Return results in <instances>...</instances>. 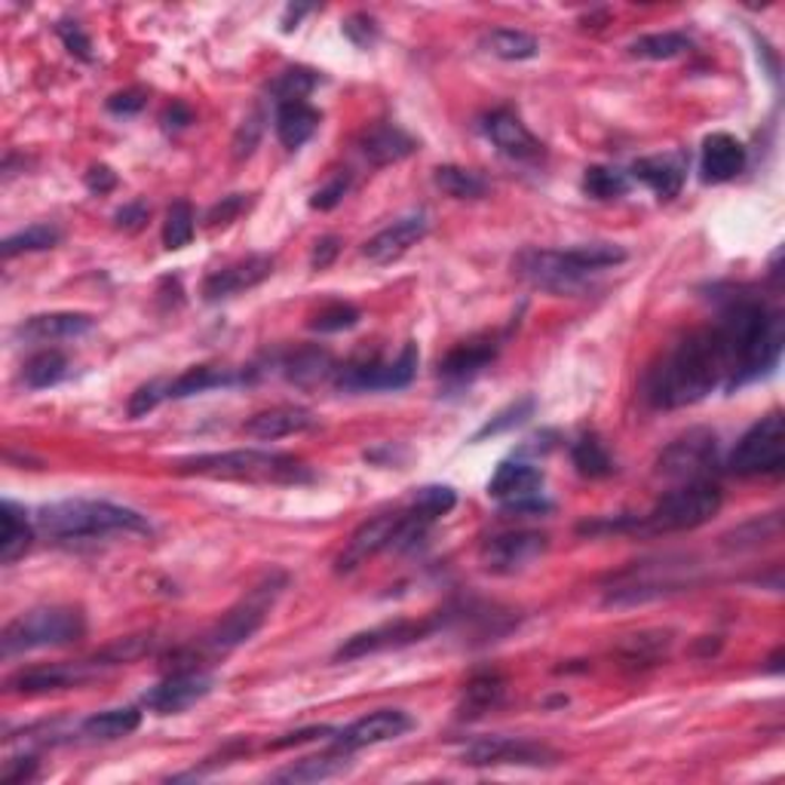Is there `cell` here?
Masks as SVG:
<instances>
[{"instance_id":"obj_3","label":"cell","mask_w":785,"mask_h":785,"mask_svg":"<svg viewBox=\"0 0 785 785\" xmlns=\"http://www.w3.org/2000/svg\"><path fill=\"white\" fill-rule=\"evenodd\" d=\"M626 261V249L614 242H580L570 249H528L516 258V274L534 289L553 295L580 291L593 274Z\"/></svg>"},{"instance_id":"obj_56","label":"cell","mask_w":785,"mask_h":785,"mask_svg":"<svg viewBox=\"0 0 785 785\" xmlns=\"http://www.w3.org/2000/svg\"><path fill=\"white\" fill-rule=\"evenodd\" d=\"M338 731L329 727V724H319V727H305L298 734H286L277 743H270V748H289V746H301V743H314V739H322V736H335Z\"/></svg>"},{"instance_id":"obj_22","label":"cell","mask_w":785,"mask_h":785,"mask_svg":"<svg viewBox=\"0 0 785 785\" xmlns=\"http://www.w3.org/2000/svg\"><path fill=\"white\" fill-rule=\"evenodd\" d=\"M314 424H317V418H314L310 408L277 406L252 415V418L242 424V433L252 436V439H261V443H274V439H282V436L310 430Z\"/></svg>"},{"instance_id":"obj_5","label":"cell","mask_w":785,"mask_h":785,"mask_svg":"<svg viewBox=\"0 0 785 785\" xmlns=\"http://www.w3.org/2000/svg\"><path fill=\"white\" fill-rule=\"evenodd\" d=\"M181 476H206V479H240V481H310V469L291 455L277 451H221V455H200L178 464Z\"/></svg>"},{"instance_id":"obj_26","label":"cell","mask_w":785,"mask_h":785,"mask_svg":"<svg viewBox=\"0 0 785 785\" xmlns=\"http://www.w3.org/2000/svg\"><path fill=\"white\" fill-rule=\"evenodd\" d=\"M99 669V663H74V666H38V669L19 672L10 678V687L19 694H50V690H64L71 684H80Z\"/></svg>"},{"instance_id":"obj_61","label":"cell","mask_w":785,"mask_h":785,"mask_svg":"<svg viewBox=\"0 0 785 785\" xmlns=\"http://www.w3.org/2000/svg\"><path fill=\"white\" fill-rule=\"evenodd\" d=\"M34 771H38V761L34 758H13L7 764V771H3V779L7 783H22V779H31Z\"/></svg>"},{"instance_id":"obj_54","label":"cell","mask_w":785,"mask_h":785,"mask_svg":"<svg viewBox=\"0 0 785 785\" xmlns=\"http://www.w3.org/2000/svg\"><path fill=\"white\" fill-rule=\"evenodd\" d=\"M242 206H246V197L242 193H230V197H225L221 203H216L212 209H209V216H206V225L209 228H218V225H230L233 218L240 216Z\"/></svg>"},{"instance_id":"obj_59","label":"cell","mask_w":785,"mask_h":785,"mask_svg":"<svg viewBox=\"0 0 785 785\" xmlns=\"http://www.w3.org/2000/svg\"><path fill=\"white\" fill-rule=\"evenodd\" d=\"M258 136H261V117L255 115L246 127L240 129V136H237V141H233V148H237V157H249L255 148V141H258Z\"/></svg>"},{"instance_id":"obj_58","label":"cell","mask_w":785,"mask_h":785,"mask_svg":"<svg viewBox=\"0 0 785 785\" xmlns=\"http://www.w3.org/2000/svg\"><path fill=\"white\" fill-rule=\"evenodd\" d=\"M115 221H117V228H123V230H139L145 221H148V206L145 203H127L120 212L115 216Z\"/></svg>"},{"instance_id":"obj_9","label":"cell","mask_w":785,"mask_h":785,"mask_svg":"<svg viewBox=\"0 0 785 785\" xmlns=\"http://www.w3.org/2000/svg\"><path fill=\"white\" fill-rule=\"evenodd\" d=\"M785 464V420L779 411H771L767 418H761L755 427L736 443L731 451L727 467L736 476H771L779 473Z\"/></svg>"},{"instance_id":"obj_60","label":"cell","mask_w":785,"mask_h":785,"mask_svg":"<svg viewBox=\"0 0 785 785\" xmlns=\"http://www.w3.org/2000/svg\"><path fill=\"white\" fill-rule=\"evenodd\" d=\"M87 188L92 193H108V190L117 188V176L108 166H92L87 172Z\"/></svg>"},{"instance_id":"obj_43","label":"cell","mask_w":785,"mask_h":785,"mask_svg":"<svg viewBox=\"0 0 785 785\" xmlns=\"http://www.w3.org/2000/svg\"><path fill=\"white\" fill-rule=\"evenodd\" d=\"M59 240H62V233L50 228V225H31V228L7 237L3 246H0V252H3V258H16V255L22 252H43V249H52Z\"/></svg>"},{"instance_id":"obj_49","label":"cell","mask_w":785,"mask_h":785,"mask_svg":"<svg viewBox=\"0 0 785 785\" xmlns=\"http://www.w3.org/2000/svg\"><path fill=\"white\" fill-rule=\"evenodd\" d=\"M356 322H359V310H356L354 305L335 301V305L322 307L317 317L310 319V329L322 331V335H331V331L354 329Z\"/></svg>"},{"instance_id":"obj_14","label":"cell","mask_w":785,"mask_h":785,"mask_svg":"<svg viewBox=\"0 0 785 785\" xmlns=\"http://www.w3.org/2000/svg\"><path fill=\"white\" fill-rule=\"evenodd\" d=\"M415 371H418V344L408 341L392 362L371 359L362 366H347L338 384L347 390H399V387L411 384Z\"/></svg>"},{"instance_id":"obj_30","label":"cell","mask_w":785,"mask_h":785,"mask_svg":"<svg viewBox=\"0 0 785 785\" xmlns=\"http://www.w3.org/2000/svg\"><path fill=\"white\" fill-rule=\"evenodd\" d=\"M319 129V111L307 102L277 105V139L295 151Z\"/></svg>"},{"instance_id":"obj_51","label":"cell","mask_w":785,"mask_h":785,"mask_svg":"<svg viewBox=\"0 0 785 785\" xmlns=\"http://www.w3.org/2000/svg\"><path fill=\"white\" fill-rule=\"evenodd\" d=\"M163 396H166V387L160 384V380L145 384V387H139V390L132 392V399H129V415H132V418L148 415V411H153V408L160 406V399H163Z\"/></svg>"},{"instance_id":"obj_16","label":"cell","mask_w":785,"mask_h":785,"mask_svg":"<svg viewBox=\"0 0 785 785\" xmlns=\"http://www.w3.org/2000/svg\"><path fill=\"white\" fill-rule=\"evenodd\" d=\"M682 586L684 577H675V565H638L617 577L608 593V605H642L678 593Z\"/></svg>"},{"instance_id":"obj_45","label":"cell","mask_w":785,"mask_h":785,"mask_svg":"<svg viewBox=\"0 0 785 785\" xmlns=\"http://www.w3.org/2000/svg\"><path fill=\"white\" fill-rule=\"evenodd\" d=\"M319 83V77L307 68H289L270 83V92L277 96V105L282 102H305L307 92H314V87Z\"/></svg>"},{"instance_id":"obj_29","label":"cell","mask_w":785,"mask_h":785,"mask_svg":"<svg viewBox=\"0 0 785 785\" xmlns=\"http://www.w3.org/2000/svg\"><path fill=\"white\" fill-rule=\"evenodd\" d=\"M497 350H500V344L495 338H473V341L457 344L455 350L439 362V375L448 380L473 378L495 359Z\"/></svg>"},{"instance_id":"obj_12","label":"cell","mask_w":785,"mask_h":785,"mask_svg":"<svg viewBox=\"0 0 785 785\" xmlns=\"http://www.w3.org/2000/svg\"><path fill=\"white\" fill-rule=\"evenodd\" d=\"M553 748L531 743V739H516V736H485L464 748V764L473 767H500V764H521V767H540V764H556Z\"/></svg>"},{"instance_id":"obj_28","label":"cell","mask_w":785,"mask_h":785,"mask_svg":"<svg viewBox=\"0 0 785 785\" xmlns=\"http://www.w3.org/2000/svg\"><path fill=\"white\" fill-rule=\"evenodd\" d=\"M633 178L647 185L659 200H672V197H678V190L684 185L682 157H672V153H666V157H642L633 163Z\"/></svg>"},{"instance_id":"obj_7","label":"cell","mask_w":785,"mask_h":785,"mask_svg":"<svg viewBox=\"0 0 785 785\" xmlns=\"http://www.w3.org/2000/svg\"><path fill=\"white\" fill-rule=\"evenodd\" d=\"M87 635V620L77 608H34L16 617L7 629H3V654L16 657V654H28V650H43V647H62L74 645Z\"/></svg>"},{"instance_id":"obj_42","label":"cell","mask_w":785,"mask_h":785,"mask_svg":"<svg viewBox=\"0 0 785 785\" xmlns=\"http://www.w3.org/2000/svg\"><path fill=\"white\" fill-rule=\"evenodd\" d=\"M583 190L593 200H617L629 190V176L614 169V166H589L583 176Z\"/></svg>"},{"instance_id":"obj_15","label":"cell","mask_w":785,"mask_h":785,"mask_svg":"<svg viewBox=\"0 0 785 785\" xmlns=\"http://www.w3.org/2000/svg\"><path fill=\"white\" fill-rule=\"evenodd\" d=\"M403 519H406V509L399 513H384L375 519L362 521L354 531V537L347 540L344 553L338 556V570H356L359 565H366L368 558H375L384 549H396L399 531H403Z\"/></svg>"},{"instance_id":"obj_1","label":"cell","mask_w":785,"mask_h":785,"mask_svg":"<svg viewBox=\"0 0 785 785\" xmlns=\"http://www.w3.org/2000/svg\"><path fill=\"white\" fill-rule=\"evenodd\" d=\"M731 380V354L715 326L690 331L647 375V399L657 408H684Z\"/></svg>"},{"instance_id":"obj_31","label":"cell","mask_w":785,"mask_h":785,"mask_svg":"<svg viewBox=\"0 0 785 785\" xmlns=\"http://www.w3.org/2000/svg\"><path fill=\"white\" fill-rule=\"evenodd\" d=\"M0 521H3V534H0V562L13 565L16 558H22L28 553V546L34 540V531L26 519V509H19L13 500H3L0 507Z\"/></svg>"},{"instance_id":"obj_44","label":"cell","mask_w":785,"mask_h":785,"mask_svg":"<svg viewBox=\"0 0 785 785\" xmlns=\"http://www.w3.org/2000/svg\"><path fill=\"white\" fill-rule=\"evenodd\" d=\"M190 240H193V209L188 200H176L166 212L163 246L169 252H176V249H185Z\"/></svg>"},{"instance_id":"obj_46","label":"cell","mask_w":785,"mask_h":785,"mask_svg":"<svg viewBox=\"0 0 785 785\" xmlns=\"http://www.w3.org/2000/svg\"><path fill=\"white\" fill-rule=\"evenodd\" d=\"M666 647H669V633H642L633 635L620 650L626 663L638 666V663H657L666 654Z\"/></svg>"},{"instance_id":"obj_62","label":"cell","mask_w":785,"mask_h":785,"mask_svg":"<svg viewBox=\"0 0 785 785\" xmlns=\"http://www.w3.org/2000/svg\"><path fill=\"white\" fill-rule=\"evenodd\" d=\"M190 120H193V115H190L188 108L181 102H176L172 108H166V115H163V123H166V129H181V127H188Z\"/></svg>"},{"instance_id":"obj_2","label":"cell","mask_w":785,"mask_h":785,"mask_svg":"<svg viewBox=\"0 0 785 785\" xmlns=\"http://www.w3.org/2000/svg\"><path fill=\"white\" fill-rule=\"evenodd\" d=\"M718 329L731 354V380L727 390L743 387L748 380L761 378L779 362L785 329L783 317L761 305L758 298H736L718 319Z\"/></svg>"},{"instance_id":"obj_6","label":"cell","mask_w":785,"mask_h":785,"mask_svg":"<svg viewBox=\"0 0 785 785\" xmlns=\"http://www.w3.org/2000/svg\"><path fill=\"white\" fill-rule=\"evenodd\" d=\"M724 504L722 488L709 479L687 481L682 488H675L669 495H663L650 507L642 521H635V528L647 534H678L694 531L699 525H706L718 516Z\"/></svg>"},{"instance_id":"obj_27","label":"cell","mask_w":785,"mask_h":785,"mask_svg":"<svg viewBox=\"0 0 785 785\" xmlns=\"http://www.w3.org/2000/svg\"><path fill=\"white\" fill-rule=\"evenodd\" d=\"M96 322L87 314H40V317L26 319L19 326V338L22 341H34V344H52V341H64V338H80L87 335Z\"/></svg>"},{"instance_id":"obj_35","label":"cell","mask_w":785,"mask_h":785,"mask_svg":"<svg viewBox=\"0 0 785 785\" xmlns=\"http://www.w3.org/2000/svg\"><path fill=\"white\" fill-rule=\"evenodd\" d=\"M141 724V712L132 709V706H123V709H105L89 715L83 722V734L92 736V739H120V736H129L139 731Z\"/></svg>"},{"instance_id":"obj_25","label":"cell","mask_w":785,"mask_h":785,"mask_svg":"<svg viewBox=\"0 0 785 785\" xmlns=\"http://www.w3.org/2000/svg\"><path fill=\"white\" fill-rule=\"evenodd\" d=\"M359 151L371 166H390L418 151V141L392 123H375L359 136Z\"/></svg>"},{"instance_id":"obj_32","label":"cell","mask_w":785,"mask_h":785,"mask_svg":"<svg viewBox=\"0 0 785 785\" xmlns=\"http://www.w3.org/2000/svg\"><path fill=\"white\" fill-rule=\"evenodd\" d=\"M347 755L350 752H329V755H319V758H301L282 767L279 773H274V783H319V779H331L338 773L347 771Z\"/></svg>"},{"instance_id":"obj_34","label":"cell","mask_w":785,"mask_h":785,"mask_svg":"<svg viewBox=\"0 0 785 785\" xmlns=\"http://www.w3.org/2000/svg\"><path fill=\"white\" fill-rule=\"evenodd\" d=\"M237 375L228 371V368H212V366H193L188 368L185 375H178L172 384H166V396L169 399H188V396H197V392L216 390V387H230L237 384Z\"/></svg>"},{"instance_id":"obj_4","label":"cell","mask_w":785,"mask_h":785,"mask_svg":"<svg viewBox=\"0 0 785 785\" xmlns=\"http://www.w3.org/2000/svg\"><path fill=\"white\" fill-rule=\"evenodd\" d=\"M38 528L59 540L102 537L115 531H151L148 519L136 509L108 504V500H59L38 513Z\"/></svg>"},{"instance_id":"obj_33","label":"cell","mask_w":785,"mask_h":785,"mask_svg":"<svg viewBox=\"0 0 785 785\" xmlns=\"http://www.w3.org/2000/svg\"><path fill=\"white\" fill-rule=\"evenodd\" d=\"M481 50L491 52L495 59H504V62H525L540 52V40L528 31H519V28H495L481 38Z\"/></svg>"},{"instance_id":"obj_8","label":"cell","mask_w":785,"mask_h":785,"mask_svg":"<svg viewBox=\"0 0 785 785\" xmlns=\"http://www.w3.org/2000/svg\"><path fill=\"white\" fill-rule=\"evenodd\" d=\"M286 589V577L282 574H270L265 580L249 589V596H242L233 608L212 626V633L206 635V650L209 654H230L240 645H246L261 626H265L267 614L274 608V602L279 593Z\"/></svg>"},{"instance_id":"obj_13","label":"cell","mask_w":785,"mask_h":785,"mask_svg":"<svg viewBox=\"0 0 785 785\" xmlns=\"http://www.w3.org/2000/svg\"><path fill=\"white\" fill-rule=\"evenodd\" d=\"M549 549V537L540 531H509L485 540L479 549V562L491 574H516Z\"/></svg>"},{"instance_id":"obj_50","label":"cell","mask_w":785,"mask_h":785,"mask_svg":"<svg viewBox=\"0 0 785 785\" xmlns=\"http://www.w3.org/2000/svg\"><path fill=\"white\" fill-rule=\"evenodd\" d=\"M341 31L347 34V40H354L359 50H368L378 40V22L368 13L347 16L341 22Z\"/></svg>"},{"instance_id":"obj_19","label":"cell","mask_w":785,"mask_h":785,"mask_svg":"<svg viewBox=\"0 0 785 785\" xmlns=\"http://www.w3.org/2000/svg\"><path fill=\"white\" fill-rule=\"evenodd\" d=\"M427 230H430V221H427L424 212H411V216L396 218L390 228H384L366 242L362 255H366L371 265H392V261H399L411 246H418V242L427 237Z\"/></svg>"},{"instance_id":"obj_41","label":"cell","mask_w":785,"mask_h":785,"mask_svg":"<svg viewBox=\"0 0 785 785\" xmlns=\"http://www.w3.org/2000/svg\"><path fill=\"white\" fill-rule=\"evenodd\" d=\"M335 371L329 350H319V347H305L295 356H289L286 362V378L295 384H317V380L329 378Z\"/></svg>"},{"instance_id":"obj_63","label":"cell","mask_w":785,"mask_h":785,"mask_svg":"<svg viewBox=\"0 0 785 785\" xmlns=\"http://www.w3.org/2000/svg\"><path fill=\"white\" fill-rule=\"evenodd\" d=\"M305 13H310V7H289V10H286V19H282V31L298 28V22H301V16Z\"/></svg>"},{"instance_id":"obj_10","label":"cell","mask_w":785,"mask_h":785,"mask_svg":"<svg viewBox=\"0 0 785 785\" xmlns=\"http://www.w3.org/2000/svg\"><path fill=\"white\" fill-rule=\"evenodd\" d=\"M715 460H718V439H715V433L690 430L684 433L682 439H675L659 455L657 469L663 476H669V479L697 481L706 479V473L715 467Z\"/></svg>"},{"instance_id":"obj_37","label":"cell","mask_w":785,"mask_h":785,"mask_svg":"<svg viewBox=\"0 0 785 785\" xmlns=\"http://www.w3.org/2000/svg\"><path fill=\"white\" fill-rule=\"evenodd\" d=\"M504 699V678L495 672L476 675L464 690V703H460V715L464 718H479L485 712H491Z\"/></svg>"},{"instance_id":"obj_21","label":"cell","mask_w":785,"mask_h":785,"mask_svg":"<svg viewBox=\"0 0 785 785\" xmlns=\"http://www.w3.org/2000/svg\"><path fill=\"white\" fill-rule=\"evenodd\" d=\"M411 718H408L406 712L399 709H378L371 712V715H366V718H359V722H354L350 727H344L341 734H338V748H344V752H356V748H366V746H380V743H390V739H396V736H403L411 731Z\"/></svg>"},{"instance_id":"obj_17","label":"cell","mask_w":785,"mask_h":785,"mask_svg":"<svg viewBox=\"0 0 785 785\" xmlns=\"http://www.w3.org/2000/svg\"><path fill=\"white\" fill-rule=\"evenodd\" d=\"M212 684H216L212 675H206V672L178 669L145 694V706L157 715H176V712H185L193 703L209 697Z\"/></svg>"},{"instance_id":"obj_64","label":"cell","mask_w":785,"mask_h":785,"mask_svg":"<svg viewBox=\"0 0 785 785\" xmlns=\"http://www.w3.org/2000/svg\"><path fill=\"white\" fill-rule=\"evenodd\" d=\"M779 659H783V650H776V654H773L767 672H779V669H783V666H779Z\"/></svg>"},{"instance_id":"obj_53","label":"cell","mask_w":785,"mask_h":785,"mask_svg":"<svg viewBox=\"0 0 785 785\" xmlns=\"http://www.w3.org/2000/svg\"><path fill=\"white\" fill-rule=\"evenodd\" d=\"M59 38H62L64 50L71 52V56H77V59H83V62H89L92 59V52H89V38L83 34V28L77 26V22H59Z\"/></svg>"},{"instance_id":"obj_39","label":"cell","mask_w":785,"mask_h":785,"mask_svg":"<svg viewBox=\"0 0 785 785\" xmlns=\"http://www.w3.org/2000/svg\"><path fill=\"white\" fill-rule=\"evenodd\" d=\"M690 50V40L678 31H663V34H645L629 43V56L635 59H650V62H669Z\"/></svg>"},{"instance_id":"obj_23","label":"cell","mask_w":785,"mask_h":785,"mask_svg":"<svg viewBox=\"0 0 785 785\" xmlns=\"http://www.w3.org/2000/svg\"><path fill=\"white\" fill-rule=\"evenodd\" d=\"M743 166H746V148L734 136L712 132L709 139L703 141V160H699L703 181H709V185L731 181L743 172Z\"/></svg>"},{"instance_id":"obj_38","label":"cell","mask_w":785,"mask_h":785,"mask_svg":"<svg viewBox=\"0 0 785 785\" xmlns=\"http://www.w3.org/2000/svg\"><path fill=\"white\" fill-rule=\"evenodd\" d=\"M570 460H574L577 473L586 476V479H605V476L614 473V460H610L608 448H605V443H602L598 436H593V433H589V436H580V439L574 443Z\"/></svg>"},{"instance_id":"obj_11","label":"cell","mask_w":785,"mask_h":785,"mask_svg":"<svg viewBox=\"0 0 785 785\" xmlns=\"http://www.w3.org/2000/svg\"><path fill=\"white\" fill-rule=\"evenodd\" d=\"M439 626V620H396L366 629V633L350 635L338 650L335 659H359L368 654H380V650H399V647L424 642L427 635Z\"/></svg>"},{"instance_id":"obj_18","label":"cell","mask_w":785,"mask_h":785,"mask_svg":"<svg viewBox=\"0 0 785 785\" xmlns=\"http://www.w3.org/2000/svg\"><path fill=\"white\" fill-rule=\"evenodd\" d=\"M481 129H485V136L491 139V145H495L497 151L504 153V157H509V160L531 163V160H537V157L544 153V145L537 141V136H534L531 129L525 127L513 111H507V108L491 111V115L485 117Z\"/></svg>"},{"instance_id":"obj_24","label":"cell","mask_w":785,"mask_h":785,"mask_svg":"<svg viewBox=\"0 0 785 785\" xmlns=\"http://www.w3.org/2000/svg\"><path fill=\"white\" fill-rule=\"evenodd\" d=\"M540 488H544V473L534 464H525V460H504L495 469L491 481H488V495L500 500V504H516V500L537 497Z\"/></svg>"},{"instance_id":"obj_47","label":"cell","mask_w":785,"mask_h":785,"mask_svg":"<svg viewBox=\"0 0 785 785\" xmlns=\"http://www.w3.org/2000/svg\"><path fill=\"white\" fill-rule=\"evenodd\" d=\"M411 504H415L424 516H430V519L436 521L455 509L457 495H455V488H448V485H424V488L415 491Z\"/></svg>"},{"instance_id":"obj_55","label":"cell","mask_w":785,"mask_h":785,"mask_svg":"<svg viewBox=\"0 0 785 785\" xmlns=\"http://www.w3.org/2000/svg\"><path fill=\"white\" fill-rule=\"evenodd\" d=\"M141 108H145V92L141 89H123V92H115L108 99L111 115H139Z\"/></svg>"},{"instance_id":"obj_36","label":"cell","mask_w":785,"mask_h":785,"mask_svg":"<svg viewBox=\"0 0 785 785\" xmlns=\"http://www.w3.org/2000/svg\"><path fill=\"white\" fill-rule=\"evenodd\" d=\"M433 181H436V188L455 200H479L488 193V181L476 169H464V166H439L433 172Z\"/></svg>"},{"instance_id":"obj_48","label":"cell","mask_w":785,"mask_h":785,"mask_svg":"<svg viewBox=\"0 0 785 785\" xmlns=\"http://www.w3.org/2000/svg\"><path fill=\"white\" fill-rule=\"evenodd\" d=\"M534 415V399L531 396H525V399H519V403H513V406H507L500 415H495V418L488 420L485 427H481L476 436H473V443H479V439H488V436H497V433H507L513 430V427H519V424H525V420Z\"/></svg>"},{"instance_id":"obj_20","label":"cell","mask_w":785,"mask_h":785,"mask_svg":"<svg viewBox=\"0 0 785 785\" xmlns=\"http://www.w3.org/2000/svg\"><path fill=\"white\" fill-rule=\"evenodd\" d=\"M274 274V258L270 255H249L242 261L221 267L216 274H209L203 282L206 301H221L230 295H240L246 289H255L258 282H265Z\"/></svg>"},{"instance_id":"obj_40","label":"cell","mask_w":785,"mask_h":785,"mask_svg":"<svg viewBox=\"0 0 785 785\" xmlns=\"http://www.w3.org/2000/svg\"><path fill=\"white\" fill-rule=\"evenodd\" d=\"M64 378H68V359L59 350H43V354L31 356L22 368V380L31 390H47Z\"/></svg>"},{"instance_id":"obj_57","label":"cell","mask_w":785,"mask_h":785,"mask_svg":"<svg viewBox=\"0 0 785 785\" xmlns=\"http://www.w3.org/2000/svg\"><path fill=\"white\" fill-rule=\"evenodd\" d=\"M338 252H341V240H338V237H322V240H317V246H314L310 267H314V270H326V267L338 258Z\"/></svg>"},{"instance_id":"obj_52","label":"cell","mask_w":785,"mask_h":785,"mask_svg":"<svg viewBox=\"0 0 785 785\" xmlns=\"http://www.w3.org/2000/svg\"><path fill=\"white\" fill-rule=\"evenodd\" d=\"M347 188H350V178L347 176H335L329 181V185H322V188L314 193V200H310V206L314 209H319V212H329V209H335V206L341 203L344 193H347Z\"/></svg>"}]
</instances>
